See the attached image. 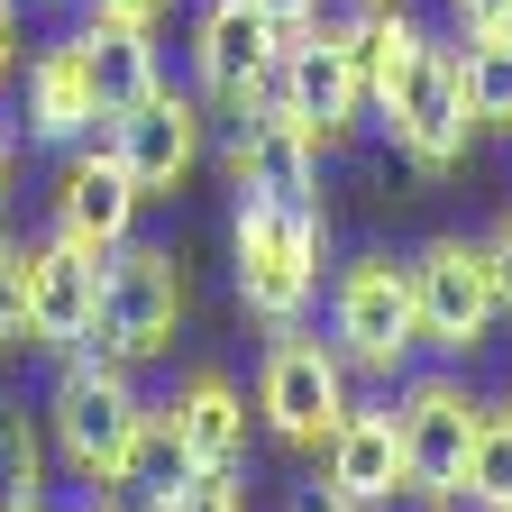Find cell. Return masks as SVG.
I'll use <instances>...</instances> for the list:
<instances>
[{"label": "cell", "mask_w": 512, "mask_h": 512, "mask_svg": "<svg viewBox=\"0 0 512 512\" xmlns=\"http://www.w3.org/2000/svg\"><path fill=\"white\" fill-rule=\"evenodd\" d=\"M229 256H238V302L266 320V330H284V320H302L311 293H320L330 220H320V211H284V202H238Z\"/></svg>", "instance_id": "1"}, {"label": "cell", "mask_w": 512, "mask_h": 512, "mask_svg": "<svg viewBox=\"0 0 512 512\" xmlns=\"http://www.w3.org/2000/svg\"><path fill=\"white\" fill-rule=\"evenodd\" d=\"M348 375H357V366L339 357V339L284 320V330L266 339V366H256V412H266V430H275L284 448H330L339 421L357 412V403H348Z\"/></svg>", "instance_id": "2"}, {"label": "cell", "mask_w": 512, "mask_h": 512, "mask_svg": "<svg viewBox=\"0 0 512 512\" xmlns=\"http://www.w3.org/2000/svg\"><path fill=\"white\" fill-rule=\"evenodd\" d=\"M330 339H339V357L357 375H384V384L412 366V348H421V302H412V266H403V256L366 247V256L339 266V284H330Z\"/></svg>", "instance_id": "3"}, {"label": "cell", "mask_w": 512, "mask_h": 512, "mask_svg": "<svg viewBox=\"0 0 512 512\" xmlns=\"http://www.w3.org/2000/svg\"><path fill=\"white\" fill-rule=\"evenodd\" d=\"M183 256L174 247H147V238H128L101 256V320H92V348L119 357V366H147L174 348L183 330Z\"/></svg>", "instance_id": "4"}, {"label": "cell", "mask_w": 512, "mask_h": 512, "mask_svg": "<svg viewBox=\"0 0 512 512\" xmlns=\"http://www.w3.org/2000/svg\"><path fill=\"white\" fill-rule=\"evenodd\" d=\"M138 421H147V403H138V384H128L119 357H64L55 394H46V430H55V458L74 476L110 485L128 439H138Z\"/></svg>", "instance_id": "5"}, {"label": "cell", "mask_w": 512, "mask_h": 512, "mask_svg": "<svg viewBox=\"0 0 512 512\" xmlns=\"http://www.w3.org/2000/svg\"><path fill=\"white\" fill-rule=\"evenodd\" d=\"M366 19H311L284 37V74H275V101L311 128L320 147H339L357 110H366Z\"/></svg>", "instance_id": "6"}, {"label": "cell", "mask_w": 512, "mask_h": 512, "mask_svg": "<svg viewBox=\"0 0 512 512\" xmlns=\"http://www.w3.org/2000/svg\"><path fill=\"white\" fill-rule=\"evenodd\" d=\"M412 302H421V348L439 357H476L503 320V284L485 238H430L412 256Z\"/></svg>", "instance_id": "7"}, {"label": "cell", "mask_w": 512, "mask_h": 512, "mask_svg": "<svg viewBox=\"0 0 512 512\" xmlns=\"http://www.w3.org/2000/svg\"><path fill=\"white\" fill-rule=\"evenodd\" d=\"M275 74H284V28L256 0H211L192 19V92L211 110L247 119L256 101H275Z\"/></svg>", "instance_id": "8"}, {"label": "cell", "mask_w": 512, "mask_h": 512, "mask_svg": "<svg viewBox=\"0 0 512 512\" xmlns=\"http://www.w3.org/2000/svg\"><path fill=\"white\" fill-rule=\"evenodd\" d=\"M101 147L128 165V183L147 192V202H174V192L202 174V156H211V119H202V92H174V83H156L147 101H128L110 128H101Z\"/></svg>", "instance_id": "9"}, {"label": "cell", "mask_w": 512, "mask_h": 512, "mask_svg": "<svg viewBox=\"0 0 512 512\" xmlns=\"http://www.w3.org/2000/svg\"><path fill=\"white\" fill-rule=\"evenodd\" d=\"M403 458H412V494L421 503H458L467 494V458H476V430H485V403L467 394L458 375H412L403 394Z\"/></svg>", "instance_id": "10"}, {"label": "cell", "mask_w": 512, "mask_h": 512, "mask_svg": "<svg viewBox=\"0 0 512 512\" xmlns=\"http://www.w3.org/2000/svg\"><path fill=\"white\" fill-rule=\"evenodd\" d=\"M384 128H394V147H403L412 174H430V183L458 174V156H467V138H476V110H467V55L430 37L412 92L394 101V119H384Z\"/></svg>", "instance_id": "11"}, {"label": "cell", "mask_w": 512, "mask_h": 512, "mask_svg": "<svg viewBox=\"0 0 512 512\" xmlns=\"http://www.w3.org/2000/svg\"><path fill=\"white\" fill-rule=\"evenodd\" d=\"M229 183L238 202H284V211H320V138L284 110V101H256L229 138Z\"/></svg>", "instance_id": "12"}, {"label": "cell", "mask_w": 512, "mask_h": 512, "mask_svg": "<svg viewBox=\"0 0 512 512\" xmlns=\"http://www.w3.org/2000/svg\"><path fill=\"white\" fill-rule=\"evenodd\" d=\"M138 202H147V192L128 183V165H119L110 147H74V156L55 165L46 229H55V238H74V247H92V256H110V247H128V220H138Z\"/></svg>", "instance_id": "13"}, {"label": "cell", "mask_w": 512, "mask_h": 512, "mask_svg": "<svg viewBox=\"0 0 512 512\" xmlns=\"http://www.w3.org/2000/svg\"><path fill=\"white\" fill-rule=\"evenodd\" d=\"M92 320H101V256L46 229L28 247V330H37V348H55V357L92 348Z\"/></svg>", "instance_id": "14"}, {"label": "cell", "mask_w": 512, "mask_h": 512, "mask_svg": "<svg viewBox=\"0 0 512 512\" xmlns=\"http://www.w3.org/2000/svg\"><path fill=\"white\" fill-rule=\"evenodd\" d=\"M320 467H330V494H348V503H394V494H412V458H403V412L394 403H357L348 421H339V439L320 448Z\"/></svg>", "instance_id": "15"}, {"label": "cell", "mask_w": 512, "mask_h": 512, "mask_svg": "<svg viewBox=\"0 0 512 512\" xmlns=\"http://www.w3.org/2000/svg\"><path fill=\"white\" fill-rule=\"evenodd\" d=\"M19 128L46 138V147H74V138H92V128H110V101H101V74H92L83 37H55L28 64V110H19Z\"/></svg>", "instance_id": "16"}, {"label": "cell", "mask_w": 512, "mask_h": 512, "mask_svg": "<svg viewBox=\"0 0 512 512\" xmlns=\"http://www.w3.org/2000/svg\"><path fill=\"white\" fill-rule=\"evenodd\" d=\"M202 476L192 467V448H183V430H174V403H147V421H138V439H128V458H119V476H110V494L128 503V512H174V494Z\"/></svg>", "instance_id": "17"}, {"label": "cell", "mask_w": 512, "mask_h": 512, "mask_svg": "<svg viewBox=\"0 0 512 512\" xmlns=\"http://www.w3.org/2000/svg\"><path fill=\"white\" fill-rule=\"evenodd\" d=\"M174 430L192 448V467H238L247 458V394H238L220 366H192L174 384Z\"/></svg>", "instance_id": "18"}, {"label": "cell", "mask_w": 512, "mask_h": 512, "mask_svg": "<svg viewBox=\"0 0 512 512\" xmlns=\"http://www.w3.org/2000/svg\"><path fill=\"white\" fill-rule=\"evenodd\" d=\"M74 37H83L92 74H101V101H110V119L165 83V74H156V28H147V19H110V10H92Z\"/></svg>", "instance_id": "19"}, {"label": "cell", "mask_w": 512, "mask_h": 512, "mask_svg": "<svg viewBox=\"0 0 512 512\" xmlns=\"http://www.w3.org/2000/svg\"><path fill=\"white\" fill-rule=\"evenodd\" d=\"M366 19V110L375 119H394V101L412 92V74H421V55H430V28L412 19V10H357Z\"/></svg>", "instance_id": "20"}, {"label": "cell", "mask_w": 512, "mask_h": 512, "mask_svg": "<svg viewBox=\"0 0 512 512\" xmlns=\"http://www.w3.org/2000/svg\"><path fill=\"white\" fill-rule=\"evenodd\" d=\"M0 512H46V439L28 412H0Z\"/></svg>", "instance_id": "21"}, {"label": "cell", "mask_w": 512, "mask_h": 512, "mask_svg": "<svg viewBox=\"0 0 512 512\" xmlns=\"http://www.w3.org/2000/svg\"><path fill=\"white\" fill-rule=\"evenodd\" d=\"M467 503L476 512H512V403H485L476 458H467Z\"/></svg>", "instance_id": "22"}, {"label": "cell", "mask_w": 512, "mask_h": 512, "mask_svg": "<svg viewBox=\"0 0 512 512\" xmlns=\"http://www.w3.org/2000/svg\"><path fill=\"white\" fill-rule=\"evenodd\" d=\"M458 55H467V110H476V128L512 138V37L503 46H458Z\"/></svg>", "instance_id": "23"}, {"label": "cell", "mask_w": 512, "mask_h": 512, "mask_svg": "<svg viewBox=\"0 0 512 512\" xmlns=\"http://www.w3.org/2000/svg\"><path fill=\"white\" fill-rule=\"evenodd\" d=\"M0 348H37L28 330V247L0 238Z\"/></svg>", "instance_id": "24"}, {"label": "cell", "mask_w": 512, "mask_h": 512, "mask_svg": "<svg viewBox=\"0 0 512 512\" xmlns=\"http://www.w3.org/2000/svg\"><path fill=\"white\" fill-rule=\"evenodd\" d=\"M174 512H247V485H238V467H202L183 494H174Z\"/></svg>", "instance_id": "25"}, {"label": "cell", "mask_w": 512, "mask_h": 512, "mask_svg": "<svg viewBox=\"0 0 512 512\" xmlns=\"http://www.w3.org/2000/svg\"><path fill=\"white\" fill-rule=\"evenodd\" d=\"M448 19L467 28V46H503L512 37V0H448Z\"/></svg>", "instance_id": "26"}, {"label": "cell", "mask_w": 512, "mask_h": 512, "mask_svg": "<svg viewBox=\"0 0 512 512\" xmlns=\"http://www.w3.org/2000/svg\"><path fill=\"white\" fill-rule=\"evenodd\" d=\"M256 10H266V19L293 37V28H311V19H330V0H256Z\"/></svg>", "instance_id": "27"}, {"label": "cell", "mask_w": 512, "mask_h": 512, "mask_svg": "<svg viewBox=\"0 0 512 512\" xmlns=\"http://www.w3.org/2000/svg\"><path fill=\"white\" fill-rule=\"evenodd\" d=\"M485 256H494V284H503V320H512V211L494 220V238H485Z\"/></svg>", "instance_id": "28"}, {"label": "cell", "mask_w": 512, "mask_h": 512, "mask_svg": "<svg viewBox=\"0 0 512 512\" xmlns=\"http://www.w3.org/2000/svg\"><path fill=\"white\" fill-rule=\"evenodd\" d=\"M19 74V0H0V83Z\"/></svg>", "instance_id": "29"}, {"label": "cell", "mask_w": 512, "mask_h": 512, "mask_svg": "<svg viewBox=\"0 0 512 512\" xmlns=\"http://www.w3.org/2000/svg\"><path fill=\"white\" fill-rule=\"evenodd\" d=\"M92 10H110V19H147V28H156V10H165V0H92Z\"/></svg>", "instance_id": "30"}, {"label": "cell", "mask_w": 512, "mask_h": 512, "mask_svg": "<svg viewBox=\"0 0 512 512\" xmlns=\"http://www.w3.org/2000/svg\"><path fill=\"white\" fill-rule=\"evenodd\" d=\"M10 165H19V119L0 110V183H10Z\"/></svg>", "instance_id": "31"}, {"label": "cell", "mask_w": 512, "mask_h": 512, "mask_svg": "<svg viewBox=\"0 0 512 512\" xmlns=\"http://www.w3.org/2000/svg\"><path fill=\"white\" fill-rule=\"evenodd\" d=\"M293 512H366V503H348V494H302Z\"/></svg>", "instance_id": "32"}, {"label": "cell", "mask_w": 512, "mask_h": 512, "mask_svg": "<svg viewBox=\"0 0 512 512\" xmlns=\"http://www.w3.org/2000/svg\"><path fill=\"white\" fill-rule=\"evenodd\" d=\"M83 512H128V503H119V494H110V503H101V494H92V503H83Z\"/></svg>", "instance_id": "33"}, {"label": "cell", "mask_w": 512, "mask_h": 512, "mask_svg": "<svg viewBox=\"0 0 512 512\" xmlns=\"http://www.w3.org/2000/svg\"><path fill=\"white\" fill-rule=\"evenodd\" d=\"M357 10H403V0H357Z\"/></svg>", "instance_id": "34"}, {"label": "cell", "mask_w": 512, "mask_h": 512, "mask_svg": "<svg viewBox=\"0 0 512 512\" xmlns=\"http://www.w3.org/2000/svg\"><path fill=\"white\" fill-rule=\"evenodd\" d=\"M37 10H74V0H37Z\"/></svg>", "instance_id": "35"}]
</instances>
